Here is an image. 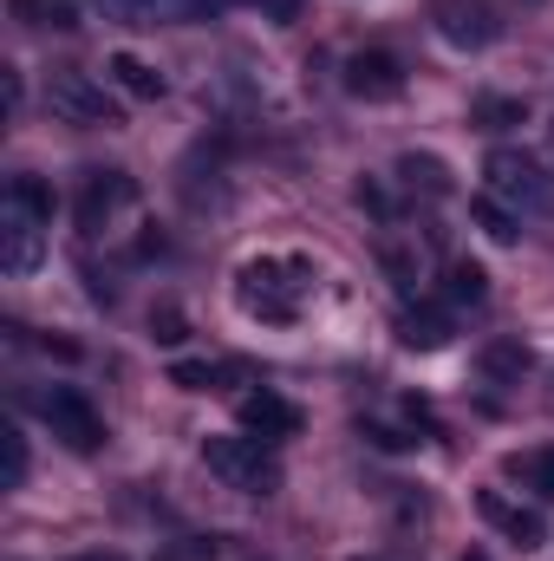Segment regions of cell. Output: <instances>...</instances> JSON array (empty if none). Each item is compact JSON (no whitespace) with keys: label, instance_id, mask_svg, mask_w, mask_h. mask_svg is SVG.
<instances>
[{"label":"cell","instance_id":"obj_30","mask_svg":"<svg viewBox=\"0 0 554 561\" xmlns=\"http://www.w3.org/2000/svg\"><path fill=\"white\" fill-rule=\"evenodd\" d=\"M79 561H99V556H79Z\"/></svg>","mask_w":554,"mask_h":561},{"label":"cell","instance_id":"obj_28","mask_svg":"<svg viewBox=\"0 0 554 561\" xmlns=\"http://www.w3.org/2000/svg\"><path fill=\"white\" fill-rule=\"evenodd\" d=\"M359 203H366L372 216H392V203H385V190H379V183H359Z\"/></svg>","mask_w":554,"mask_h":561},{"label":"cell","instance_id":"obj_25","mask_svg":"<svg viewBox=\"0 0 554 561\" xmlns=\"http://www.w3.org/2000/svg\"><path fill=\"white\" fill-rule=\"evenodd\" d=\"M379 262H385V275L399 280L405 294H412V287H417V262H412V255H405V249H392V242H385V249H379Z\"/></svg>","mask_w":554,"mask_h":561},{"label":"cell","instance_id":"obj_6","mask_svg":"<svg viewBox=\"0 0 554 561\" xmlns=\"http://www.w3.org/2000/svg\"><path fill=\"white\" fill-rule=\"evenodd\" d=\"M346 92L366 99V105H392V99H405V59L385 53V46L353 53V59H346Z\"/></svg>","mask_w":554,"mask_h":561},{"label":"cell","instance_id":"obj_12","mask_svg":"<svg viewBox=\"0 0 554 561\" xmlns=\"http://www.w3.org/2000/svg\"><path fill=\"white\" fill-rule=\"evenodd\" d=\"M105 79H112L125 99H138V105H157V99H163V72H157L150 59H138V53H112V59H105Z\"/></svg>","mask_w":554,"mask_h":561},{"label":"cell","instance_id":"obj_11","mask_svg":"<svg viewBox=\"0 0 554 561\" xmlns=\"http://www.w3.org/2000/svg\"><path fill=\"white\" fill-rule=\"evenodd\" d=\"M457 340V320H450V307H430V300H417L399 313V346H412V353H443Z\"/></svg>","mask_w":554,"mask_h":561},{"label":"cell","instance_id":"obj_15","mask_svg":"<svg viewBox=\"0 0 554 561\" xmlns=\"http://www.w3.org/2000/svg\"><path fill=\"white\" fill-rule=\"evenodd\" d=\"M529 373H535V353L522 340H489L483 346V379L489 386H522Z\"/></svg>","mask_w":554,"mask_h":561},{"label":"cell","instance_id":"obj_24","mask_svg":"<svg viewBox=\"0 0 554 561\" xmlns=\"http://www.w3.org/2000/svg\"><path fill=\"white\" fill-rule=\"evenodd\" d=\"M112 13H125V20H138V26H150L163 7H196V0H105Z\"/></svg>","mask_w":554,"mask_h":561},{"label":"cell","instance_id":"obj_8","mask_svg":"<svg viewBox=\"0 0 554 561\" xmlns=\"http://www.w3.org/2000/svg\"><path fill=\"white\" fill-rule=\"evenodd\" d=\"M138 196V183L125 176V170H85V183H79V229L85 236H99L125 203Z\"/></svg>","mask_w":554,"mask_h":561},{"label":"cell","instance_id":"obj_5","mask_svg":"<svg viewBox=\"0 0 554 561\" xmlns=\"http://www.w3.org/2000/svg\"><path fill=\"white\" fill-rule=\"evenodd\" d=\"M430 20H437L443 46H457V53H483L503 39V20L483 0H430Z\"/></svg>","mask_w":554,"mask_h":561},{"label":"cell","instance_id":"obj_2","mask_svg":"<svg viewBox=\"0 0 554 561\" xmlns=\"http://www.w3.org/2000/svg\"><path fill=\"white\" fill-rule=\"evenodd\" d=\"M203 463L242 496H275L280 490V457L262 437H203Z\"/></svg>","mask_w":554,"mask_h":561},{"label":"cell","instance_id":"obj_22","mask_svg":"<svg viewBox=\"0 0 554 561\" xmlns=\"http://www.w3.org/2000/svg\"><path fill=\"white\" fill-rule=\"evenodd\" d=\"M0 450H7V477H0V483H7V490H20V483H26V470H33V457H26V437H20V424H7V431H0Z\"/></svg>","mask_w":554,"mask_h":561},{"label":"cell","instance_id":"obj_17","mask_svg":"<svg viewBox=\"0 0 554 561\" xmlns=\"http://www.w3.org/2000/svg\"><path fill=\"white\" fill-rule=\"evenodd\" d=\"M7 209H20V216H33V222H53L59 196H53L46 176H13V183H7Z\"/></svg>","mask_w":554,"mask_h":561},{"label":"cell","instance_id":"obj_26","mask_svg":"<svg viewBox=\"0 0 554 561\" xmlns=\"http://www.w3.org/2000/svg\"><path fill=\"white\" fill-rule=\"evenodd\" d=\"M359 437H366V444H379V450H412V437H405V431H392V424H359Z\"/></svg>","mask_w":554,"mask_h":561},{"label":"cell","instance_id":"obj_18","mask_svg":"<svg viewBox=\"0 0 554 561\" xmlns=\"http://www.w3.org/2000/svg\"><path fill=\"white\" fill-rule=\"evenodd\" d=\"M503 470H509L522 490H535L542 503H554V450H516Z\"/></svg>","mask_w":554,"mask_h":561},{"label":"cell","instance_id":"obj_29","mask_svg":"<svg viewBox=\"0 0 554 561\" xmlns=\"http://www.w3.org/2000/svg\"><path fill=\"white\" fill-rule=\"evenodd\" d=\"M457 561H489V556H483V549H470V556H457Z\"/></svg>","mask_w":554,"mask_h":561},{"label":"cell","instance_id":"obj_20","mask_svg":"<svg viewBox=\"0 0 554 561\" xmlns=\"http://www.w3.org/2000/svg\"><path fill=\"white\" fill-rule=\"evenodd\" d=\"M443 294H450L457 307H483V300H489V275H483L476 262H450V268H443Z\"/></svg>","mask_w":554,"mask_h":561},{"label":"cell","instance_id":"obj_23","mask_svg":"<svg viewBox=\"0 0 554 561\" xmlns=\"http://www.w3.org/2000/svg\"><path fill=\"white\" fill-rule=\"evenodd\" d=\"M150 340H157V346H183V340H189L183 307H150Z\"/></svg>","mask_w":554,"mask_h":561},{"label":"cell","instance_id":"obj_4","mask_svg":"<svg viewBox=\"0 0 554 561\" xmlns=\"http://www.w3.org/2000/svg\"><path fill=\"white\" fill-rule=\"evenodd\" d=\"M39 419L53 424V437H59L66 450H79V457H92V450L105 444V419H99V405H92L79 386H53V392H39Z\"/></svg>","mask_w":554,"mask_h":561},{"label":"cell","instance_id":"obj_3","mask_svg":"<svg viewBox=\"0 0 554 561\" xmlns=\"http://www.w3.org/2000/svg\"><path fill=\"white\" fill-rule=\"evenodd\" d=\"M483 176H489V196L509 203L516 216H554V176L529 150H489Z\"/></svg>","mask_w":554,"mask_h":561},{"label":"cell","instance_id":"obj_14","mask_svg":"<svg viewBox=\"0 0 554 561\" xmlns=\"http://www.w3.org/2000/svg\"><path fill=\"white\" fill-rule=\"evenodd\" d=\"M39 229L46 222H33V216H20V209H7V249H0V262H7V275H26V268H39Z\"/></svg>","mask_w":554,"mask_h":561},{"label":"cell","instance_id":"obj_19","mask_svg":"<svg viewBox=\"0 0 554 561\" xmlns=\"http://www.w3.org/2000/svg\"><path fill=\"white\" fill-rule=\"evenodd\" d=\"M470 118H476L483 131H516V125H529V105H522V99H503V92H483V99L470 105Z\"/></svg>","mask_w":554,"mask_h":561},{"label":"cell","instance_id":"obj_21","mask_svg":"<svg viewBox=\"0 0 554 561\" xmlns=\"http://www.w3.org/2000/svg\"><path fill=\"white\" fill-rule=\"evenodd\" d=\"M170 386H183V392H216V386H222V366H209V359H176V366H170Z\"/></svg>","mask_w":554,"mask_h":561},{"label":"cell","instance_id":"obj_13","mask_svg":"<svg viewBox=\"0 0 554 561\" xmlns=\"http://www.w3.org/2000/svg\"><path fill=\"white\" fill-rule=\"evenodd\" d=\"M399 183H405L412 196H430V203L457 190L450 163H443V157H430V150H405V157H399Z\"/></svg>","mask_w":554,"mask_h":561},{"label":"cell","instance_id":"obj_7","mask_svg":"<svg viewBox=\"0 0 554 561\" xmlns=\"http://www.w3.org/2000/svg\"><path fill=\"white\" fill-rule=\"evenodd\" d=\"M46 105H53L66 125H85V131H99V125H118V112H112L105 85H92L85 72H53V85H46Z\"/></svg>","mask_w":554,"mask_h":561},{"label":"cell","instance_id":"obj_9","mask_svg":"<svg viewBox=\"0 0 554 561\" xmlns=\"http://www.w3.org/2000/svg\"><path fill=\"white\" fill-rule=\"evenodd\" d=\"M235 419L249 437H262V444H287V437H300V405L293 399H280V392H249L242 405H235Z\"/></svg>","mask_w":554,"mask_h":561},{"label":"cell","instance_id":"obj_27","mask_svg":"<svg viewBox=\"0 0 554 561\" xmlns=\"http://www.w3.org/2000/svg\"><path fill=\"white\" fill-rule=\"evenodd\" d=\"M7 7H13L26 26H46V20H53V0H7Z\"/></svg>","mask_w":554,"mask_h":561},{"label":"cell","instance_id":"obj_1","mask_svg":"<svg viewBox=\"0 0 554 561\" xmlns=\"http://www.w3.org/2000/svg\"><path fill=\"white\" fill-rule=\"evenodd\" d=\"M313 287V268L300 255H262V262H242L235 275V300L249 320H268V327H287L300 313V294Z\"/></svg>","mask_w":554,"mask_h":561},{"label":"cell","instance_id":"obj_10","mask_svg":"<svg viewBox=\"0 0 554 561\" xmlns=\"http://www.w3.org/2000/svg\"><path fill=\"white\" fill-rule=\"evenodd\" d=\"M476 510H483V523H489V529H503V536H509V542H516L522 556L549 542V523H542L535 510H522V503H509L503 490H483V496H476Z\"/></svg>","mask_w":554,"mask_h":561},{"label":"cell","instance_id":"obj_16","mask_svg":"<svg viewBox=\"0 0 554 561\" xmlns=\"http://www.w3.org/2000/svg\"><path fill=\"white\" fill-rule=\"evenodd\" d=\"M470 222H476L489 242H503V249H516V242H522V216H516L509 203H496L489 190H483V196H470Z\"/></svg>","mask_w":554,"mask_h":561}]
</instances>
